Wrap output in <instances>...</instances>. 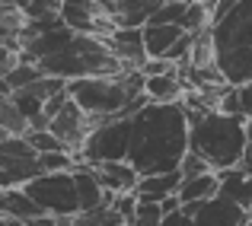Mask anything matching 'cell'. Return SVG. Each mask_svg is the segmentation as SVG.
I'll use <instances>...</instances> for the list:
<instances>
[{
    "mask_svg": "<svg viewBox=\"0 0 252 226\" xmlns=\"http://www.w3.org/2000/svg\"><path fill=\"white\" fill-rule=\"evenodd\" d=\"M185 35L182 26H144V45H147V57H166L169 48Z\"/></svg>",
    "mask_w": 252,
    "mask_h": 226,
    "instance_id": "14",
    "label": "cell"
},
{
    "mask_svg": "<svg viewBox=\"0 0 252 226\" xmlns=\"http://www.w3.org/2000/svg\"><path fill=\"white\" fill-rule=\"evenodd\" d=\"M240 3H243V0H217V3H214V10H211V19H214V23H217V19H223L230 10H236Z\"/></svg>",
    "mask_w": 252,
    "mask_h": 226,
    "instance_id": "25",
    "label": "cell"
},
{
    "mask_svg": "<svg viewBox=\"0 0 252 226\" xmlns=\"http://www.w3.org/2000/svg\"><path fill=\"white\" fill-rule=\"evenodd\" d=\"M243 169L252 175V121H249V143H246V156H243Z\"/></svg>",
    "mask_w": 252,
    "mask_h": 226,
    "instance_id": "28",
    "label": "cell"
},
{
    "mask_svg": "<svg viewBox=\"0 0 252 226\" xmlns=\"http://www.w3.org/2000/svg\"><path fill=\"white\" fill-rule=\"evenodd\" d=\"M191 115V150L211 163V169H233L243 166L249 143V118L227 115L217 109L189 112Z\"/></svg>",
    "mask_w": 252,
    "mask_h": 226,
    "instance_id": "2",
    "label": "cell"
},
{
    "mask_svg": "<svg viewBox=\"0 0 252 226\" xmlns=\"http://www.w3.org/2000/svg\"><path fill=\"white\" fill-rule=\"evenodd\" d=\"M42 172V153L29 143V137L0 134V188H26Z\"/></svg>",
    "mask_w": 252,
    "mask_h": 226,
    "instance_id": "5",
    "label": "cell"
},
{
    "mask_svg": "<svg viewBox=\"0 0 252 226\" xmlns=\"http://www.w3.org/2000/svg\"><path fill=\"white\" fill-rule=\"evenodd\" d=\"M93 169H96L99 182L105 185V191H115V195L137 191V185H141V172H137L128 159H122V163H99V166H93Z\"/></svg>",
    "mask_w": 252,
    "mask_h": 226,
    "instance_id": "10",
    "label": "cell"
},
{
    "mask_svg": "<svg viewBox=\"0 0 252 226\" xmlns=\"http://www.w3.org/2000/svg\"><path fill=\"white\" fill-rule=\"evenodd\" d=\"M163 214H176V210H182V198L179 195H169V198H163Z\"/></svg>",
    "mask_w": 252,
    "mask_h": 226,
    "instance_id": "27",
    "label": "cell"
},
{
    "mask_svg": "<svg viewBox=\"0 0 252 226\" xmlns=\"http://www.w3.org/2000/svg\"><path fill=\"white\" fill-rule=\"evenodd\" d=\"M249 220H252V207H249Z\"/></svg>",
    "mask_w": 252,
    "mask_h": 226,
    "instance_id": "32",
    "label": "cell"
},
{
    "mask_svg": "<svg viewBox=\"0 0 252 226\" xmlns=\"http://www.w3.org/2000/svg\"><path fill=\"white\" fill-rule=\"evenodd\" d=\"M240 105H243V115L252 121V83H243L240 86Z\"/></svg>",
    "mask_w": 252,
    "mask_h": 226,
    "instance_id": "26",
    "label": "cell"
},
{
    "mask_svg": "<svg viewBox=\"0 0 252 226\" xmlns=\"http://www.w3.org/2000/svg\"><path fill=\"white\" fill-rule=\"evenodd\" d=\"M179 169H182V175H185V178H195V175H204V172H214L208 159L198 156L195 150H189V156L182 159V166H179Z\"/></svg>",
    "mask_w": 252,
    "mask_h": 226,
    "instance_id": "24",
    "label": "cell"
},
{
    "mask_svg": "<svg viewBox=\"0 0 252 226\" xmlns=\"http://www.w3.org/2000/svg\"><path fill=\"white\" fill-rule=\"evenodd\" d=\"M144 92L150 96V102H179V99L185 96V86H182V80H179V74L172 70V74H154V77H147Z\"/></svg>",
    "mask_w": 252,
    "mask_h": 226,
    "instance_id": "15",
    "label": "cell"
},
{
    "mask_svg": "<svg viewBox=\"0 0 252 226\" xmlns=\"http://www.w3.org/2000/svg\"><path fill=\"white\" fill-rule=\"evenodd\" d=\"M112 55L125 64V67H144L147 64V45H144V29H128V26H118L112 35H105Z\"/></svg>",
    "mask_w": 252,
    "mask_h": 226,
    "instance_id": "9",
    "label": "cell"
},
{
    "mask_svg": "<svg viewBox=\"0 0 252 226\" xmlns=\"http://www.w3.org/2000/svg\"><path fill=\"white\" fill-rule=\"evenodd\" d=\"M243 226H252V220H246V223H243Z\"/></svg>",
    "mask_w": 252,
    "mask_h": 226,
    "instance_id": "31",
    "label": "cell"
},
{
    "mask_svg": "<svg viewBox=\"0 0 252 226\" xmlns=\"http://www.w3.org/2000/svg\"><path fill=\"white\" fill-rule=\"evenodd\" d=\"M0 226H29V223L19 220V217H6V214H0Z\"/></svg>",
    "mask_w": 252,
    "mask_h": 226,
    "instance_id": "29",
    "label": "cell"
},
{
    "mask_svg": "<svg viewBox=\"0 0 252 226\" xmlns=\"http://www.w3.org/2000/svg\"><path fill=\"white\" fill-rule=\"evenodd\" d=\"M42 77H45V70L38 67V64H32V61H19L13 70H6V74H3V96H6V92L23 89V86L35 83V80H42Z\"/></svg>",
    "mask_w": 252,
    "mask_h": 226,
    "instance_id": "17",
    "label": "cell"
},
{
    "mask_svg": "<svg viewBox=\"0 0 252 226\" xmlns=\"http://www.w3.org/2000/svg\"><path fill=\"white\" fill-rule=\"evenodd\" d=\"M185 13H189V3H172V0H163V3L154 10L150 23H154V26H182Z\"/></svg>",
    "mask_w": 252,
    "mask_h": 226,
    "instance_id": "20",
    "label": "cell"
},
{
    "mask_svg": "<svg viewBox=\"0 0 252 226\" xmlns=\"http://www.w3.org/2000/svg\"><path fill=\"white\" fill-rule=\"evenodd\" d=\"M182 210L191 217V226H243L249 220V210L227 198H208V201L182 204Z\"/></svg>",
    "mask_w": 252,
    "mask_h": 226,
    "instance_id": "8",
    "label": "cell"
},
{
    "mask_svg": "<svg viewBox=\"0 0 252 226\" xmlns=\"http://www.w3.org/2000/svg\"><path fill=\"white\" fill-rule=\"evenodd\" d=\"M172 3H191V0H172Z\"/></svg>",
    "mask_w": 252,
    "mask_h": 226,
    "instance_id": "30",
    "label": "cell"
},
{
    "mask_svg": "<svg viewBox=\"0 0 252 226\" xmlns=\"http://www.w3.org/2000/svg\"><path fill=\"white\" fill-rule=\"evenodd\" d=\"M163 204L160 201H147V198H141V204H137V214L134 220H131L128 226H160L163 223Z\"/></svg>",
    "mask_w": 252,
    "mask_h": 226,
    "instance_id": "21",
    "label": "cell"
},
{
    "mask_svg": "<svg viewBox=\"0 0 252 226\" xmlns=\"http://www.w3.org/2000/svg\"><path fill=\"white\" fill-rule=\"evenodd\" d=\"M191 150V115L185 102H147L131 115V156L141 175L172 172Z\"/></svg>",
    "mask_w": 252,
    "mask_h": 226,
    "instance_id": "1",
    "label": "cell"
},
{
    "mask_svg": "<svg viewBox=\"0 0 252 226\" xmlns=\"http://www.w3.org/2000/svg\"><path fill=\"white\" fill-rule=\"evenodd\" d=\"M29 143L32 147H35L38 153H55V150H67V143L61 141V137L55 134V131L51 128H45V131H29Z\"/></svg>",
    "mask_w": 252,
    "mask_h": 226,
    "instance_id": "22",
    "label": "cell"
},
{
    "mask_svg": "<svg viewBox=\"0 0 252 226\" xmlns=\"http://www.w3.org/2000/svg\"><path fill=\"white\" fill-rule=\"evenodd\" d=\"M185 175L182 169L172 172H157V175H141V185H137V198H147V201H163L169 195H179Z\"/></svg>",
    "mask_w": 252,
    "mask_h": 226,
    "instance_id": "12",
    "label": "cell"
},
{
    "mask_svg": "<svg viewBox=\"0 0 252 226\" xmlns=\"http://www.w3.org/2000/svg\"><path fill=\"white\" fill-rule=\"evenodd\" d=\"M217 67L227 83H252V0H243L223 19L211 23Z\"/></svg>",
    "mask_w": 252,
    "mask_h": 226,
    "instance_id": "4",
    "label": "cell"
},
{
    "mask_svg": "<svg viewBox=\"0 0 252 226\" xmlns=\"http://www.w3.org/2000/svg\"><path fill=\"white\" fill-rule=\"evenodd\" d=\"M217 112H227V115H243V105H240V86L227 83L217 96ZM246 118V115H243Z\"/></svg>",
    "mask_w": 252,
    "mask_h": 226,
    "instance_id": "23",
    "label": "cell"
},
{
    "mask_svg": "<svg viewBox=\"0 0 252 226\" xmlns=\"http://www.w3.org/2000/svg\"><path fill=\"white\" fill-rule=\"evenodd\" d=\"M0 134H16V137L29 134V121L10 96H3V102H0Z\"/></svg>",
    "mask_w": 252,
    "mask_h": 226,
    "instance_id": "18",
    "label": "cell"
},
{
    "mask_svg": "<svg viewBox=\"0 0 252 226\" xmlns=\"http://www.w3.org/2000/svg\"><path fill=\"white\" fill-rule=\"evenodd\" d=\"M131 156V118H109L93 134L77 153V163L99 166V163H122Z\"/></svg>",
    "mask_w": 252,
    "mask_h": 226,
    "instance_id": "6",
    "label": "cell"
},
{
    "mask_svg": "<svg viewBox=\"0 0 252 226\" xmlns=\"http://www.w3.org/2000/svg\"><path fill=\"white\" fill-rule=\"evenodd\" d=\"M211 23H214V19H211V6L204 3V0H191L189 13H185V19H182V29L185 32H201V29H208Z\"/></svg>",
    "mask_w": 252,
    "mask_h": 226,
    "instance_id": "19",
    "label": "cell"
},
{
    "mask_svg": "<svg viewBox=\"0 0 252 226\" xmlns=\"http://www.w3.org/2000/svg\"><path fill=\"white\" fill-rule=\"evenodd\" d=\"M220 198L240 204V207H252V175L243 166H233V169H220Z\"/></svg>",
    "mask_w": 252,
    "mask_h": 226,
    "instance_id": "11",
    "label": "cell"
},
{
    "mask_svg": "<svg viewBox=\"0 0 252 226\" xmlns=\"http://www.w3.org/2000/svg\"><path fill=\"white\" fill-rule=\"evenodd\" d=\"M0 214L6 217H19V220H38L45 217V210L35 204V198L29 195L26 188H3L0 191Z\"/></svg>",
    "mask_w": 252,
    "mask_h": 226,
    "instance_id": "13",
    "label": "cell"
},
{
    "mask_svg": "<svg viewBox=\"0 0 252 226\" xmlns=\"http://www.w3.org/2000/svg\"><path fill=\"white\" fill-rule=\"evenodd\" d=\"M147 74L141 67L122 70L115 77H80V80H67V92L74 96V102L80 105L86 115L109 121V118H125L128 105L137 92H144Z\"/></svg>",
    "mask_w": 252,
    "mask_h": 226,
    "instance_id": "3",
    "label": "cell"
},
{
    "mask_svg": "<svg viewBox=\"0 0 252 226\" xmlns=\"http://www.w3.org/2000/svg\"><path fill=\"white\" fill-rule=\"evenodd\" d=\"M220 195V175L217 172H204V175L185 178L182 188H179V198L182 204H195V201H208V198Z\"/></svg>",
    "mask_w": 252,
    "mask_h": 226,
    "instance_id": "16",
    "label": "cell"
},
{
    "mask_svg": "<svg viewBox=\"0 0 252 226\" xmlns=\"http://www.w3.org/2000/svg\"><path fill=\"white\" fill-rule=\"evenodd\" d=\"M35 204L51 217H77L80 214V195H77L74 172H42L26 185Z\"/></svg>",
    "mask_w": 252,
    "mask_h": 226,
    "instance_id": "7",
    "label": "cell"
}]
</instances>
